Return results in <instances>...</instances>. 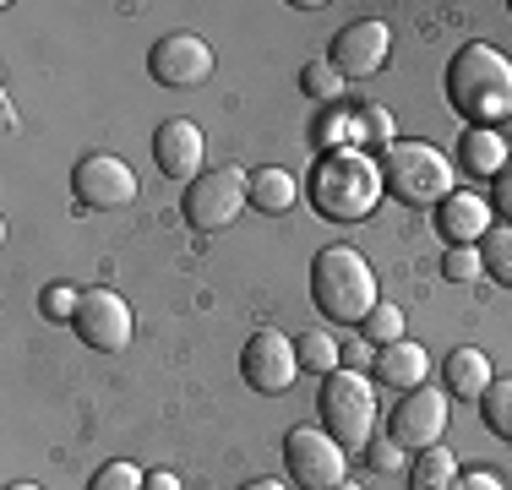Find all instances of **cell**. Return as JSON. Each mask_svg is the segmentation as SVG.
<instances>
[{
    "label": "cell",
    "instance_id": "6da1fadb",
    "mask_svg": "<svg viewBox=\"0 0 512 490\" xmlns=\"http://www.w3.org/2000/svg\"><path fill=\"white\" fill-rule=\"evenodd\" d=\"M447 104L463 115V126H491L512 115V60L491 44H463L447 60Z\"/></svg>",
    "mask_w": 512,
    "mask_h": 490
},
{
    "label": "cell",
    "instance_id": "7a4b0ae2",
    "mask_svg": "<svg viewBox=\"0 0 512 490\" xmlns=\"http://www.w3.org/2000/svg\"><path fill=\"white\" fill-rule=\"evenodd\" d=\"M382 164L376 158H365L360 147H338V153H322L306 180V196L311 207L322 218H333V224H355L365 218L376 202H382Z\"/></svg>",
    "mask_w": 512,
    "mask_h": 490
},
{
    "label": "cell",
    "instance_id": "3957f363",
    "mask_svg": "<svg viewBox=\"0 0 512 490\" xmlns=\"http://www.w3.org/2000/svg\"><path fill=\"white\" fill-rule=\"evenodd\" d=\"M311 305L333 322H365L376 311V273L355 245H322L311 262Z\"/></svg>",
    "mask_w": 512,
    "mask_h": 490
},
{
    "label": "cell",
    "instance_id": "277c9868",
    "mask_svg": "<svg viewBox=\"0 0 512 490\" xmlns=\"http://www.w3.org/2000/svg\"><path fill=\"white\" fill-rule=\"evenodd\" d=\"M382 186L404 207H442L453 196V164L431 142H393L382 147Z\"/></svg>",
    "mask_w": 512,
    "mask_h": 490
},
{
    "label": "cell",
    "instance_id": "5b68a950",
    "mask_svg": "<svg viewBox=\"0 0 512 490\" xmlns=\"http://www.w3.org/2000/svg\"><path fill=\"white\" fill-rule=\"evenodd\" d=\"M316 409H322V425L327 436L338 441V447H371V431H376V387L365 371H344L338 365L333 376H322V398H316Z\"/></svg>",
    "mask_w": 512,
    "mask_h": 490
},
{
    "label": "cell",
    "instance_id": "8992f818",
    "mask_svg": "<svg viewBox=\"0 0 512 490\" xmlns=\"http://www.w3.org/2000/svg\"><path fill=\"white\" fill-rule=\"evenodd\" d=\"M251 202V175L246 169H207L186 186L180 196V213H186V224L197 229V235H218V229H229L240 218V207Z\"/></svg>",
    "mask_w": 512,
    "mask_h": 490
},
{
    "label": "cell",
    "instance_id": "52a82bcc",
    "mask_svg": "<svg viewBox=\"0 0 512 490\" xmlns=\"http://www.w3.org/2000/svg\"><path fill=\"white\" fill-rule=\"evenodd\" d=\"M284 469L300 490H333L349 480V452L338 447L327 431H311V425H295L284 436Z\"/></svg>",
    "mask_w": 512,
    "mask_h": 490
},
{
    "label": "cell",
    "instance_id": "ba28073f",
    "mask_svg": "<svg viewBox=\"0 0 512 490\" xmlns=\"http://www.w3.org/2000/svg\"><path fill=\"white\" fill-rule=\"evenodd\" d=\"M240 376H246V387L262 392V398L289 392V387H295V376H300L295 343L278 333V327H256V333L246 338V349H240Z\"/></svg>",
    "mask_w": 512,
    "mask_h": 490
},
{
    "label": "cell",
    "instance_id": "9c48e42d",
    "mask_svg": "<svg viewBox=\"0 0 512 490\" xmlns=\"http://www.w3.org/2000/svg\"><path fill=\"white\" fill-rule=\"evenodd\" d=\"M77 338L93 354H126L131 349V305L115 289H88L77 305Z\"/></svg>",
    "mask_w": 512,
    "mask_h": 490
},
{
    "label": "cell",
    "instance_id": "30bf717a",
    "mask_svg": "<svg viewBox=\"0 0 512 490\" xmlns=\"http://www.w3.org/2000/svg\"><path fill=\"white\" fill-rule=\"evenodd\" d=\"M442 431H447V398L436 387L404 392V403H393V414H387V441H398L404 452L436 447Z\"/></svg>",
    "mask_w": 512,
    "mask_h": 490
},
{
    "label": "cell",
    "instance_id": "8fae6325",
    "mask_svg": "<svg viewBox=\"0 0 512 490\" xmlns=\"http://www.w3.org/2000/svg\"><path fill=\"white\" fill-rule=\"evenodd\" d=\"M71 191H77L82 207L109 213V207H126L131 196H137V175H131V164L115 153H88L71 169Z\"/></svg>",
    "mask_w": 512,
    "mask_h": 490
},
{
    "label": "cell",
    "instance_id": "7c38bea8",
    "mask_svg": "<svg viewBox=\"0 0 512 490\" xmlns=\"http://www.w3.org/2000/svg\"><path fill=\"white\" fill-rule=\"evenodd\" d=\"M148 71H153L158 88H202L213 77V49L197 33H169V39L153 44Z\"/></svg>",
    "mask_w": 512,
    "mask_h": 490
},
{
    "label": "cell",
    "instance_id": "4fadbf2b",
    "mask_svg": "<svg viewBox=\"0 0 512 490\" xmlns=\"http://www.w3.org/2000/svg\"><path fill=\"white\" fill-rule=\"evenodd\" d=\"M387 49H393L387 22L360 17V22H349V28H338V39H333V66H338V77H371V71L387 66Z\"/></svg>",
    "mask_w": 512,
    "mask_h": 490
},
{
    "label": "cell",
    "instance_id": "5bb4252c",
    "mask_svg": "<svg viewBox=\"0 0 512 490\" xmlns=\"http://www.w3.org/2000/svg\"><path fill=\"white\" fill-rule=\"evenodd\" d=\"M202 131L197 120H164V126L153 131V164L164 169L169 180H180V186H191V180L202 175Z\"/></svg>",
    "mask_w": 512,
    "mask_h": 490
},
{
    "label": "cell",
    "instance_id": "9a60e30c",
    "mask_svg": "<svg viewBox=\"0 0 512 490\" xmlns=\"http://www.w3.org/2000/svg\"><path fill=\"white\" fill-rule=\"evenodd\" d=\"M491 202L474 191H453L442 207H436V235H442L447 245H480L485 235H491Z\"/></svg>",
    "mask_w": 512,
    "mask_h": 490
},
{
    "label": "cell",
    "instance_id": "2e32d148",
    "mask_svg": "<svg viewBox=\"0 0 512 490\" xmlns=\"http://www.w3.org/2000/svg\"><path fill=\"white\" fill-rule=\"evenodd\" d=\"M458 158H463V169H469V175L496 180V175L507 169L512 147H507L502 131H491V126H463V137H458Z\"/></svg>",
    "mask_w": 512,
    "mask_h": 490
},
{
    "label": "cell",
    "instance_id": "e0dca14e",
    "mask_svg": "<svg viewBox=\"0 0 512 490\" xmlns=\"http://www.w3.org/2000/svg\"><path fill=\"white\" fill-rule=\"evenodd\" d=\"M425 371H431V360H425L420 343H393V349H382V360H376V376H382V387H398V392H414L425 387Z\"/></svg>",
    "mask_w": 512,
    "mask_h": 490
},
{
    "label": "cell",
    "instance_id": "ac0fdd59",
    "mask_svg": "<svg viewBox=\"0 0 512 490\" xmlns=\"http://www.w3.org/2000/svg\"><path fill=\"white\" fill-rule=\"evenodd\" d=\"M491 382H496V376H491V360H485L480 349H469V343H463V349L447 354V392H453V398L480 403Z\"/></svg>",
    "mask_w": 512,
    "mask_h": 490
},
{
    "label": "cell",
    "instance_id": "d6986e66",
    "mask_svg": "<svg viewBox=\"0 0 512 490\" xmlns=\"http://www.w3.org/2000/svg\"><path fill=\"white\" fill-rule=\"evenodd\" d=\"M300 191L306 186H295L289 169H256L251 175V207L256 213H289V207L300 202Z\"/></svg>",
    "mask_w": 512,
    "mask_h": 490
},
{
    "label": "cell",
    "instance_id": "ffe728a7",
    "mask_svg": "<svg viewBox=\"0 0 512 490\" xmlns=\"http://www.w3.org/2000/svg\"><path fill=\"white\" fill-rule=\"evenodd\" d=\"M409 490H458V458H453L447 447H425V452H414Z\"/></svg>",
    "mask_w": 512,
    "mask_h": 490
},
{
    "label": "cell",
    "instance_id": "44dd1931",
    "mask_svg": "<svg viewBox=\"0 0 512 490\" xmlns=\"http://www.w3.org/2000/svg\"><path fill=\"white\" fill-rule=\"evenodd\" d=\"M295 354H300V371H316V376H333L338 360H344V349H338V338L327 327H306L295 338Z\"/></svg>",
    "mask_w": 512,
    "mask_h": 490
},
{
    "label": "cell",
    "instance_id": "7402d4cb",
    "mask_svg": "<svg viewBox=\"0 0 512 490\" xmlns=\"http://www.w3.org/2000/svg\"><path fill=\"white\" fill-rule=\"evenodd\" d=\"M300 88H306V98H316L322 109H333L338 98H344V77H338L333 60H306V66H300Z\"/></svg>",
    "mask_w": 512,
    "mask_h": 490
},
{
    "label": "cell",
    "instance_id": "603a6c76",
    "mask_svg": "<svg viewBox=\"0 0 512 490\" xmlns=\"http://www.w3.org/2000/svg\"><path fill=\"white\" fill-rule=\"evenodd\" d=\"M480 420H485V431H491V436L512 441V376H502V382L485 387V398H480Z\"/></svg>",
    "mask_w": 512,
    "mask_h": 490
},
{
    "label": "cell",
    "instance_id": "cb8c5ba5",
    "mask_svg": "<svg viewBox=\"0 0 512 490\" xmlns=\"http://www.w3.org/2000/svg\"><path fill=\"white\" fill-rule=\"evenodd\" d=\"M480 262H485V273H491L496 284L512 289V224L507 229H491V235L480 240Z\"/></svg>",
    "mask_w": 512,
    "mask_h": 490
},
{
    "label": "cell",
    "instance_id": "d4e9b609",
    "mask_svg": "<svg viewBox=\"0 0 512 490\" xmlns=\"http://www.w3.org/2000/svg\"><path fill=\"white\" fill-rule=\"evenodd\" d=\"M365 343H382V349H393V343H404V311L382 300L371 316H365Z\"/></svg>",
    "mask_w": 512,
    "mask_h": 490
},
{
    "label": "cell",
    "instance_id": "484cf974",
    "mask_svg": "<svg viewBox=\"0 0 512 490\" xmlns=\"http://www.w3.org/2000/svg\"><path fill=\"white\" fill-rule=\"evenodd\" d=\"M88 490H148V474H142L137 463H126V458H109L88 480Z\"/></svg>",
    "mask_w": 512,
    "mask_h": 490
},
{
    "label": "cell",
    "instance_id": "4316f807",
    "mask_svg": "<svg viewBox=\"0 0 512 490\" xmlns=\"http://www.w3.org/2000/svg\"><path fill=\"white\" fill-rule=\"evenodd\" d=\"M316 142L327 147V153H338V147H355V115H344V109H327L322 120H316Z\"/></svg>",
    "mask_w": 512,
    "mask_h": 490
},
{
    "label": "cell",
    "instance_id": "83f0119b",
    "mask_svg": "<svg viewBox=\"0 0 512 490\" xmlns=\"http://www.w3.org/2000/svg\"><path fill=\"white\" fill-rule=\"evenodd\" d=\"M355 142H387L393 147V115L382 104H360L355 109Z\"/></svg>",
    "mask_w": 512,
    "mask_h": 490
},
{
    "label": "cell",
    "instance_id": "f1b7e54d",
    "mask_svg": "<svg viewBox=\"0 0 512 490\" xmlns=\"http://www.w3.org/2000/svg\"><path fill=\"white\" fill-rule=\"evenodd\" d=\"M442 273L453 278V284H474V278L485 273V262H480V245H447V256H442Z\"/></svg>",
    "mask_w": 512,
    "mask_h": 490
},
{
    "label": "cell",
    "instance_id": "f546056e",
    "mask_svg": "<svg viewBox=\"0 0 512 490\" xmlns=\"http://www.w3.org/2000/svg\"><path fill=\"white\" fill-rule=\"evenodd\" d=\"M77 305H82V294L71 284H50L39 294V311L50 316V322H77Z\"/></svg>",
    "mask_w": 512,
    "mask_h": 490
},
{
    "label": "cell",
    "instance_id": "4dcf8cb0",
    "mask_svg": "<svg viewBox=\"0 0 512 490\" xmlns=\"http://www.w3.org/2000/svg\"><path fill=\"white\" fill-rule=\"evenodd\" d=\"M398 463H404V447H398V441H371V447H365V469L387 474V469H398Z\"/></svg>",
    "mask_w": 512,
    "mask_h": 490
},
{
    "label": "cell",
    "instance_id": "1f68e13d",
    "mask_svg": "<svg viewBox=\"0 0 512 490\" xmlns=\"http://www.w3.org/2000/svg\"><path fill=\"white\" fill-rule=\"evenodd\" d=\"M491 207H496V213H502V218H507V224H512V158H507V169H502V175H496V191H491Z\"/></svg>",
    "mask_w": 512,
    "mask_h": 490
},
{
    "label": "cell",
    "instance_id": "d6a6232c",
    "mask_svg": "<svg viewBox=\"0 0 512 490\" xmlns=\"http://www.w3.org/2000/svg\"><path fill=\"white\" fill-rule=\"evenodd\" d=\"M458 490H507V485L491 469H469V474H458Z\"/></svg>",
    "mask_w": 512,
    "mask_h": 490
},
{
    "label": "cell",
    "instance_id": "836d02e7",
    "mask_svg": "<svg viewBox=\"0 0 512 490\" xmlns=\"http://www.w3.org/2000/svg\"><path fill=\"white\" fill-rule=\"evenodd\" d=\"M365 365H376L371 343H344V371H365Z\"/></svg>",
    "mask_w": 512,
    "mask_h": 490
},
{
    "label": "cell",
    "instance_id": "e575fe53",
    "mask_svg": "<svg viewBox=\"0 0 512 490\" xmlns=\"http://www.w3.org/2000/svg\"><path fill=\"white\" fill-rule=\"evenodd\" d=\"M148 490H180V480L169 469H158V474H148Z\"/></svg>",
    "mask_w": 512,
    "mask_h": 490
},
{
    "label": "cell",
    "instance_id": "d590c367",
    "mask_svg": "<svg viewBox=\"0 0 512 490\" xmlns=\"http://www.w3.org/2000/svg\"><path fill=\"white\" fill-rule=\"evenodd\" d=\"M240 490H289L284 480H251V485H240Z\"/></svg>",
    "mask_w": 512,
    "mask_h": 490
},
{
    "label": "cell",
    "instance_id": "8d00e7d4",
    "mask_svg": "<svg viewBox=\"0 0 512 490\" xmlns=\"http://www.w3.org/2000/svg\"><path fill=\"white\" fill-rule=\"evenodd\" d=\"M6 490H44V485H33V480H17V485H6Z\"/></svg>",
    "mask_w": 512,
    "mask_h": 490
},
{
    "label": "cell",
    "instance_id": "74e56055",
    "mask_svg": "<svg viewBox=\"0 0 512 490\" xmlns=\"http://www.w3.org/2000/svg\"><path fill=\"white\" fill-rule=\"evenodd\" d=\"M333 490H360V485H355V480H344V485H333Z\"/></svg>",
    "mask_w": 512,
    "mask_h": 490
}]
</instances>
